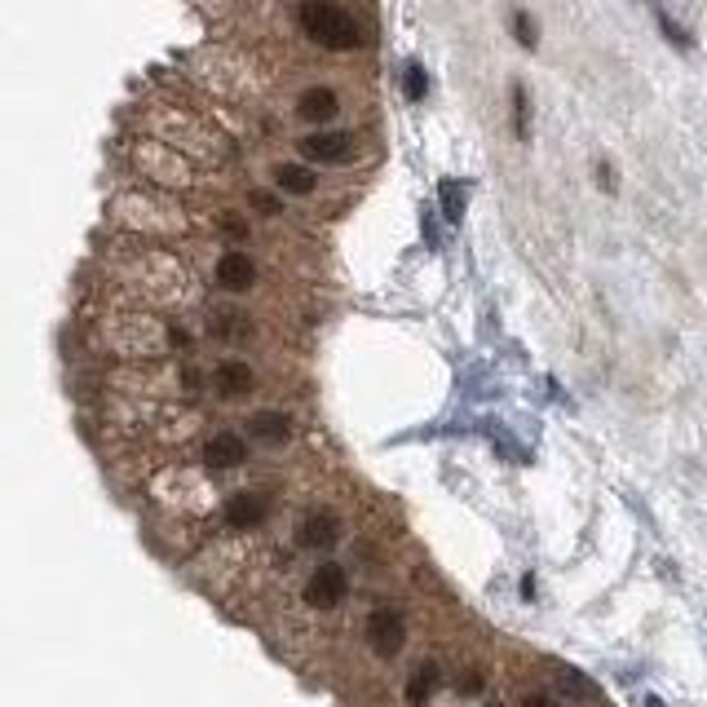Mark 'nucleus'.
Wrapping results in <instances>:
<instances>
[{
  "instance_id": "obj_11",
  "label": "nucleus",
  "mask_w": 707,
  "mask_h": 707,
  "mask_svg": "<svg viewBox=\"0 0 707 707\" xmlns=\"http://www.w3.org/2000/svg\"><path fill=\"white\" fill-rule=\"evenodd\" d=\"M208 384L217 389V398H248V393L257 389V372H252L248 358L230 354V358H217V363H213Z\"/></svg>"
},
{
  "instance_id": "obj_22",
  "label": "nucleus",
  "mask_w": 707,
  "mask_h": 707,
  "mask_svg": "<svg viewBox=\"0 0 707 707\" xmlns=\"http://www.w3.org/2000/svg\"><path fill=\"white\" fill-rule=\"evenodd\" d=\"M593 172H597V186L605 190V195H614V190H619V172H614V163H610V160H597Z\"/></svg>"
},
{
  "instance_id": "obj_14",
  "label": "nucleus",
  "mask_w": 707,
  "mask_h": 707,
  "mask_svg": "<svg viewBox=\"0 0 707 707\" xmlns=\"http://www.w3.org/2000/svg\"><path fill=\"white\" fill-rule=\"evenodd\" d=\"M296 115L305 124H331L340 115V93L331 84H310L301 98H296Z\"/></svg>"
},
{
  "instance_id": "obj_9",
  "label": "nucleus",
  "mask_w": 707,
  "mask_h": 707,
  "mask_svg": "<svg viewBox=\"0 0 707 707\" xmlns=\"http://www.w3.org/2000/svg\"><path fill=\"white\" fill-rule=\"evenodd\" d=\"M221 517H225V526L239 531V535H243V531H261L266 517H270V495H266V490H234V495H225Z\"/></svg>"
},
{
  "instance_id": "obj_10",
  "label": "nucleus",
  "mask_w": 707,
  "mask_h": 707,
  "mask_svg": "<svg viewBox=\"0 0 707 707\" xmlns=\"http://www.w3.org/2000/svg\"><path fill=\"white\" fill-rule=\"evenodd\" d=\"M204 469L208 473H234L248 464V434H234V429H217V434L204 437Z\"/></svg>"
},
{
  "instance_id": "obj_5",
  "label": "nucleus",
  "mask_w": 707,
  "mask_h": 707,
  "mask_svg": "<svg viewBox=\"0 0 707 707\" xmlns=\"http://www.w3.org/2000/svg\"><path fill=\"white\" fill-rule=\"evenodd\" d=\"M301 160L305 163H319V168H340L358 155V137L345 133V128H319V133H305L296 142Z\"/></svg>"
},
{
  "instance_id": "obj_1",
  "label": "nucleus",
  "mask_w": 707,
  "mask_h": 707,
  "mask_svg": "<svg viewBox=\"0 0 707 707\" xmlns=\"http://www.w3.org/2000/svg\"><path fill=\"white\" fill-rule=\"evenodd\" d=\"M107 274L128 296V305H146V310H186L204 296V278L190 266H181L172 252H155V248L115 252Z\"/></svg>"
},
{
  "instance_id": "obj_21",
  "label": "nucleus",
  "mask_w": 707,
  "mask_h": 707,
  "mask_svg": "<svg viewBox=\"0 0 707 707\" xmlns=\"http://www.w3.org/2000/svg\"><path fill=\"white\" fill-rule=\"evenodd\" d=\"M402 93H407V102H425L429 98V71L416 57L402 66Z\"/></svg>"
},
{
  "instance_id": "obj_8",
  "label": "nucleus",
  "mask_w": 707,
  "mask_h": 707,
  "mask_svg": "<svg viewBox=\"0 0 707 707\" xmlns=\"http://www.w3.org/2000/svg\"><path fill=\"white\" fill-rule=\"evenodd\" d=\"M345 597H349V575H345L340 561H323V566L310 570V579H305V605L310 610H336Z\"/></svg>"
},
{
  "instance_id": "obj_12",
  "label": "nucleus",
  "mask_w": 707,
  "mask_h": 707,
  "mask_svg": "<svg viewBox=\"0 0 707 707\" xmlns=\"http://www.w3.org/2000/svg\"><path fill=\"white\" fill-rule=\"evenodd\" d=\"M243 434H248V442H257V446H287L292 442V416L283 407H261V411L248 416Z\"/></svg>"
},
{
  "instance_id": "obj_16",
  "label": "nucleus",
  "mask_w": 707,
  "mask_h": 707,
  "mask_svg": "<svg viewBox=\"0 0 707 707\" xmlns=\"http://www.w3.org/2000/svg\"><path fill=\"white\" fill-rule=\"evenodd\" d=\"M650 13H654V27L663 31V40H667L676 54H694V36H690V31H685V27L667 13V4H663V0H650Z\"/></svg>"
},
{
  "instance_id": "obj_18",
  "label": "nucleus",
  "mask_w": 707,
  "mask_h": 707,
  "mask_svg": "<svg viewBox=\"0 0 707 707\" xmlns=\"http://www.w3.org/2000/svg\"><path fill=\"white\" fill-rule=\"evenodd\" d=\"M437 690H442V667H437V663H420V667L411 672V681H407V699L416 707H425Z\"/></svg>"
},
{
  "instance_id": "obj_20",
  "label": "nucleus",
  "mask_w": 707,
  "mask_h": 707,
  "mask_svg": "<svg viewBox=\"0 0 707 707\" xmlns=\"http://www.w3.org/2000/svg\"><path fill=\"white\" fill-rule=\"evenodd\" d=\"M508 36H513L526 54L540 49V22L531 18V9H513V13H508Z\"/></svg>"
},
{
  "instance_id": "obj_13",
  "label": "nucleus",
  "mask_w": 707,
  "mask_h": 707,
  "mask_svg": "<svg viewBox=\"0 0 707 707\" xmlns=\"http://www.w3.org/2000/svg\"><path fill=\"white\" fill-rule=\"evenodd\" d=\"M340 540V517L331 508H310L301 522H296V544L314 548V552H327V548Z\"/></svg>"
},
{
  "instance_id": "obj_4",
  "label": "nucleus",
  "mask_w": 707,
  "mask_h": 707,
  "mask_svg": "<svg viewBox=\"0 0 707 707\" xmlns=\"http://www.w3.org/2000/svg\"><path fill=\"white\" fill-rule=\"evenodd\" d=\"M137 168L160 186V190H186V186H195V168L190 160L181 155V151H172V146H137Z\"/></svg>"
},
{
  "instance_id": "obj_7",
  "label": "nucleus",
  "mask_w": 707,
  "mask_h": 707,
  "mask_svg": "<svg viewBox=\"0 0 707 707\" xmlns=\"http://www.w3.org/2000/svg\"><path fill=\"white\" fill-rule=\"evenodd\" d=\"M367 646L376 658H393L407 646V614L398 605H376L367 614Z\"/></svg>"
},
{
  "instance_id": "obj_23",
  "label": "nucleus",
  "mask_w": 707,
  "mask_h": 707,
  "mask_svg": "<svg viewBox=\"0 0 707 707\" xmlns=\"http://www.w3.org/2000/svg\"><path fill=\"white\" fill-rule=\"evenodd\" d=\"M522 707H552V699H544V694H531Z\"/></svg>"
},
{
  "instance_id": "obj_19",
  "label": "nucleus",
  "mask_w": 707,
  "mask_h": 707,
  "mask_svg": "<svg viewBox=\"0 0 707 707\" xmlns=\"http://www.w3.org/2000/svg\"><path fill=\"white\" fill-rule=\"evenodd\" d=\"M508 128H513L517 142H531V93H526V84L508 89Z\"/></svg>"
},
{
  "instance_id": "obj_17",
  "label": "nucleus",
  "mask_w": 707,
  "mask_h": 707,
  "mask_svg": "<svg viewBox=\"0 0 707 707\" xmlns=\"http://www.w3.org/2000/svg\"><path fill=\"white\" fill-rule=\"evenodd\" d=\"M437 204H442L446 225H460V221H464V208H469V186L455 181V177H446V181L437 186Z\"/></svg>"
},
{
  "instance_id": "obj_3",
  "label": "nucleus",
  "mask_w": 707,
  "mask_h": 707,
  "mask_svg": "<svg viewBox=\"0 0 707 707\" xmlns=\"http://www.w3.org/2000/svg\"><path fill=\"white\" fill-rule=\"evenodd\" d=\"M110 217L119 221L124 230H137V234H186L190 221L186 208L168 195H151V190H133V195H119L110 204Z\"/></svg>"
},
{
  "instance_id": "obj_2",
  "label": "nucleus",
  "mask_w": 707,
  "mask_h": 707,
  "mask_svg": "<svg viewBox=\"0 0 707 707\" xmlns=\"http://www.w3.org/2000/svg\"><path fill=\"white\" fill-rule=\"evenodd\" d=\"M296 27L305 31V40H314L327 54H349V49L363 45V27L336 0H301L296 4Z\"/></svg>"
},
{
  "instance_id": "obj_15",
  "label": "nucleus",
  "mask_w": 707,
  "mask_h": 707,
  "mask_svg": "<svg viewBox=\"0 0 707 707\" xmlns=\"http://www.w3.org/2000/svg\"><path fill=\"white\" fill-rule=\"evenodd\" d=\"M274 186L292 199H310L319 190V172L310 168L305 160H287V163H274Z\"/></svg>"
},
{
  "instance_id": "obj_6",
  "label": "nucleus",
  "mask_w": 707,
  "mask_h": 707,
  "mask_svg": "<svg viewBox=\"0 0 707 707\" xmlns=\"http://www.w3.org/2000/svg\"><path fill=\"white\" fill-rule=\"evenodd\" d=\"M213 283H217L225 296H248L261 283V266H257L252 252L225 248V252H217V261H213Z\"/></svg>"
}]
</instances>
